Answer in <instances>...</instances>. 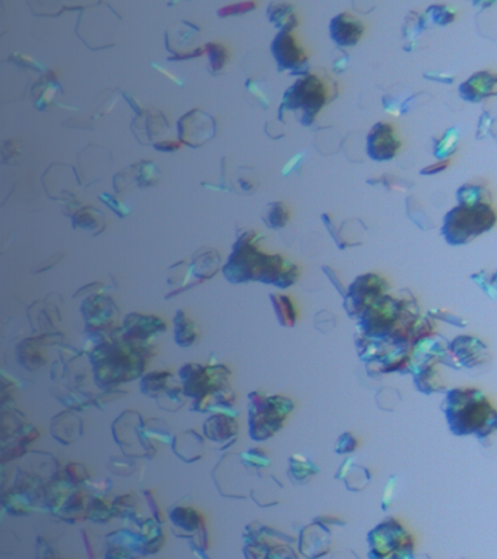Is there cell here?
I'll return each mask as SVG.
<instances>
[{"instance_id": "obj_1", "label": "cell", "mask_w": 497, "mask_h": 559, "mask_svg": "<svg viewBox=\"0 0 497 559\" xmlns=\"http://www.w3.org/2000/svg\"><path fill=\"white\" fill-rule=\"evenodd\" d=\"M255 238L253 232H246L238 240L233 253L224 267L226 277L235 283L258 280L262 282L274 283L282 288L295 282L299 271H284L297 269V266L291 264L286 267V261L280 256L270 257L258 252L254 242Z\"/></svg>"}, {"instance_id": "obj_2", "label": "cell", "mask_w": 497, "mask_h": 559, "mask_svg": "<svg viewBox=\"0 0 497 559\" xmlns=\"http://www.w3.org/2000/svg\"><path fill=\"white\" fill-rule=\"evenodd\" d=\"M445 405L450 427L457 435L480 431L488 434L497 424L496 411L478 389H452Z\"/></svg>"}, {"instance_id": "obj_3", "label": "cell", "mask_w": 497, "mask_h": 559, "mask_svg": "<svg viewBox=\"0 0 497 559\" xmlns=\"http://www.w3.org/2000/svg\"><path fill=\"white\" fill-rule=\"evenodd\" d=\"M496 223V212L488 202L476 205L458 204L446 214L441 234L450 246H464L490 231Z\"/></svg>"}, {"instance_id": "obj_4", "label": "cell", "mask_w": 497, "mask_h": 559, "mask_svg": "<svg viewBox=\"0 0 497 559\" xmlns=\"http://www.w3.org/2000/svg\"><path fill=\"white\" fill-rule=\"evenodd\" d=\"M93 362L97 365V380L105 383L132 380L143 370L142 358L116 347L97 349L93 352Z\"/></svg>"}, {"instance_id": "obj_5", "label": "cell", "mask_w": 497, "mask_h": 559, "mask_svg": "<svg viewBox=\"0 0 497 559\" xmlns=\"http://www.w3.org/2000/svg\"><path fill=\"white\" fill-rule=\"evenodd\" d=\"M325 102H327V89L323 83L316 76L312 75L297 80V82L285 93L280 111L283 108L286 109L301 108L303 110L301 122L303 124H312L315 115L319 113Z\"/></svg>"}, {"instance_id": "obj_6", "label": "cell", "mask_w": 497, "mask_h": 559, "mask_svg": "<svg viewBox=\"0 0 497 559\" xmlns=\"http://www.w3.org/2000/svg\"><path fill=\"white\" fill-rule=\"evenodd\" d=\"M297 23V17L293 15L273 42L272 52L280 69H294L293 71H295L307 63L303 49L297 45L294 36L291 34V30Z\"/></svg>"}, {"instance_id": "obj_7", "label": "cell", "mask_w": 497, "mask_h": 559, "mask_svg": "<svg viewBox=\"0 0 497 559\" xmlns=\"http://www.w3.org/2000/svg\"><path fill=\"white\" fill-rule=\"evenodd\" d=\"M400 146V140L393 126L386 122H378L373 126L367 144V150L371 159L375 161L392 160Z\"/></svg>"}, {"instance_id": "obj_8", "label": "cell", "mask_w": 497, "mask_h": 559, "mask_svg": "<svg viewBox=\"0 0 497 559\" xmlns=\"http://www.w3.org/2000/svg\"><path fill=\"white\" fill-rule=\"evenodd\" d=\"M449 350L459 367L474 368L488 358V347L476 336H459L449 345Z\"/></svg>"}, {"instance_id": "obj_9", "label": "cell", "mask_w": 497, "mask_h": 559, "mask_svg": "<svg viewBox=\"0 0 497 559\" xmlns=\"http://www.w3.org/2000/svg\"><path fill=\"white\" fill-rule=\"evenodd\" d=\"M332 38L340 46H354L360 40L365 26L362 22L348 14H340L332 20Z\"/></svg>"}, {"instance_id": "obj_10", "label": "cell", "mask_w": 497, "mask_h": 559, "mask_svg": "<svg viewBox=\"0 0 497 559\" xmlns=\"http://www.w3.org/2000/svg\"><path fill=\"white\" fill-rule=\"evenodd\" d=\"M495 83L496 81L494 75L489 74L488 72L476 73L460 85V97L465 101L478 103L486 98L496 95L492 91Z\"/></svg>"}, {"instance_id": "obj_11", "label": "cell", "mask_w": 497, "mask_h": 559, "mask_svg": "<svg viewBox=\"0 0 497 559\" xmlns=\"http://www.w3.org/2000/svg\"><path fill=\"white\" fill-rule=\"evenodd\" d=\"M124 326L129 339H146L148 334L150 336L165 328L160 320L142 315H130Z\"/></svg>"}, {"instance_id": "obj_12", "label": "cell", "mask_w": 497, "mask_h": 559, "mask_svg": "<svg viewBox=\"0 0 497 559\" xmlns=\"http://www.w3.org/2000/svg\"><path fill=\"white\" fill-rule=\"evenodd\" d=\"M175 341L181 347H189L197 338L196 326L189 319L185 312L179 311L174 319Z\"/></svg>"}, {"instance_id": "obj_13", "label": "cell", "mask_w": 497, "mask_h": 559, "mask_svg": "<svg viewBox=\"0 0 497 559\" xmlns=\"http://www.w3.org/2000/svg\"><path fill=\"white\" fill-rule=\"evenodd\" d=\"M456 199L460 205H476L484 202L489 203L490 194L481 185L466 183L456 192Z\"/></svg>"}, {"instance_id": "obj_14", "label": "cell", "mask_w": 497, "mask_h": 559, "mask_svg": "<svg viewBox=\"0 0 497 559\" xmlns=\"http://www.w3.org/2000/svg\"><path fill=\"white\" fill-rule=\"evenodd\" d=\"M223 428H236V425L233 420L227 416H213L205 424V435L217 442H222L233 435L231 432L223 430Z\"/></svg>"}, {"instance_id": "obj_15", "label": "cell", "mask_w": 497, "mask_h": 559, "mask_svg": "<svg viewBox=\"0 0 497 559\" xmlns=\"http://www.w3.org/2000/svg\"><path fill=\"white\" fill-rule=\"evenodd\" d=\"M172 523L187 532H194L200 527V518L196 511L187 507H176L170 513Z\"/></svg>"}, {"instance_id": "obj_16", "label": "cell", "mask_w": 497, "mask_h": 559, "mask_svg": "<svg viewBox=\"0 0 497 559\" xmlns=\"http://www.w3.org/2000/svg\"><path fill=\"white\" fill-rule=\"evenodd\" d=\"M459 139V132L456 128H450L446 130L443 138L437 141L434 148V156L439 161L448 160L457 150V142Z\"/></svg>"}, {"instance_id": "obj_17", "label": "cell", "mask_w": 497, "mask_h": 559, "mask_svg": "<svg viewBox=\"0 0 497 559\" xmlns=\"http://www.w3.org/2000/svg\"><path fill=\"white\" fill-rule=\"evenodd\" d=\"M272 301L281 323L292 326L297 320V310L292 299L287 295H272Z\"/></svg>"}, {"instance_id": "obj_18", "label": "cell", "mask_w": 497, "mask_h": 559, "mask_svg": "<svg viewBox=\"0 0 497 559\" xmlns=\"http://www.w3.org/2000/svg\"><path fill=\"white\" fill-rule=\"evenodd\" d=\"M170 373L154 372L144 377L141 383V391L144 395H150L152 397L158 395L163 389L166 387L168 378H170Z\"/></svg>"}, {"instance_id": "obj_19", "label": "cell", "mask_w": 497, "mask_h": 559, "mask_svg": "<svg viewBox=\"0 0 497 559\" xmlns=\"http://www.w3.org/2000/svg\"><path fill=\"white\" fill-rule=\"evenodd\" d=\"M426 15L434 24L443 26L452 23L456 17L455 13L446 5H431L426 12Z\"/></svg>"}, {"instance_id": "obj_20", "label": "cell", "mask_w": 497, "mask_h": 559, "mask_svg": "<svg viewBox=\"0 0 497 559\" xmlns=\"http://www.w3.org/2000/svg\"><path fill=\"white\" fill-rule=\"evenodd\" d=\"M289 220V212L286 206L281 202L273 204L272 209L268 213L266 223L272 228H280L286 225Z\"/></svg>"}, {"instance_id": "obj_21", "label": "cell", "mask_w": 497, "mask_h": 559, "mask_svg": "<svg viewBox=\"0 0 497 559\" xmlns=\"http://www.w3.org/2000/svg\"><path fill=\"white\" fill-rule=\"evenodd\" d=\"M207 49L209 51L211 65L213 67V72H218V71L222 69V67L225 65L226 61H227V49L220 44L207 45Z\"/></svg>"}, {"instance_id": "obj_22", "label": "cell", "mask_w": 497, "mask_h": 559, "mask_svg": "<svg viewBox=\"0 0 497 559\" xmlns=\"http://www.w3.org/2000/svg\"><path fill=\"white\" fill-rule=\"evenodd\" d=\"M472 282L476 283L491 299H497V290L491 283V275L486 271H480L470 275Z\"/></svg>"}, {"instance_id": "obj_23", "label": "cell", "mask_w": 497, "mask_h": 559, "mask_svg": "<svg viewBox=\"0 0 497 559\" xmlns=\"http://www.w3.org/2000/svg\"><path fill=\"white\" fill-rule=\"evenodd\" d=\"M428 315L433 318V319L441 320V321L452 324V326H458V328H465L466 324H467V322H466L464 318L460 317V316L456 315V314L451 313V312L447 311V310L445 309L432 310V311L428 313Z\"/></svg>"}, {"instance_id": "obj_24", "label": "cell", "mask_w": 497, "mask_h": 559, "mask_svg": "<svg viewBox=\"0 0 497 559\" xmlns=\"http://www.w3.org/2000/svg\"><path fill=\"white\" fill-rule=\"evenodd\" d=\"M293 11V8L287 5H277L276 7L270 5L268 9V17L273 23H276L277 25L280 26L283 20L286 18V15L290 14Z\"/></svg>"}, {"instance_id": "obj_25", "label": "cell", "mask_w": 497, "mask_h": 559, "mask_svg": "<svg viewBox=\"0 0 497 559\" xmlns=\"http://www.w3.org/2000/svg\"><path fill=\"white\" fill-rule=\"evenodd\" d=\"M256 3L253 1H246V3H238V5H229L220 10V16L234 15V14H242L251 11L255 8Z\"/></svg>"}, {"instance_id": "obj_26", "label": "cell", "mask_w": 497, "mask_h": 559, "mask_svg": "<svg viewBox=\"0 0 497 559\" xmlns=\"http://www.w3.org/2000/svg\"><path fill=\"white\" fill-rule=\"evenodd\" d=\"M491 124H492V117L489 115V113L484 112L481 116L480 122H478V132H476V138L483 139L488 135L489 130H490Z\"/></svg>"}, {"instance_id": "obj_27", "label": "cell", "mask_w": 497, "mask_h": 559, "mask_svg": "<svg viewBox=\"0 0 497 559\" xmlns=\"http://www.w3.org/2000/svg\"><path fill=\"white\" fill-rule=\"evenodd\" d=\"M449 164H450L449 160L439 161V163H435V164L430 165V166L421 169V175L437 174V173H441L443 172V171H445L446 169L448 168V166H449Z\"/></svg>"}, {"instance_id": "obj_28", "label": "cell", "mask_w": 497, "mask_h": 559, "mask_svg": "<svg viewBox=\"0 0 497 559\" xmlns=\"http://www.w3.org/2000/svg\"><path fill=\"white\" fill-rule=\"evenodd\" d=\"M425 78L429 80L437 81V82L446 83V84H452L454 82V78L449 75L441 74V73H427L425 74Z\"/></svg>"}, {"instance_id": "obj_29", "label": "cell", "mask_w": 497, "mask_h": 559, "mask_svg": "<svg viewBox=\"0 0 497 559\" xmlns=\"http://www.w3.org/2000/svg\"><path fill=\"white\" fill-rule=\"evenodd\" d=\"M146 497H148V505H150V507H152V511H154V516H156L157 519H158L159 521H162V520H161L162 519V518H161L160 511H159V509H157L156 507L157 505L156 501H154V497H152V494H150V492H146Z\"/></svg>"}, {"instance_id": "obj_30", "label": "cell", "mask_w": 497, "mask_h": 559, "mask_svg": "<svg viewBox=\"0 0 497 559\" xmlns=\"http://www.w3.org/2000/svg\"><path fill=\"white\" fill-rule=\"evenodd\" d=\"M178 148L179 144L177 142H164V144L157 146V148L160 150H174Z\"/></svg>"}, {"instance_id": "obj_31", "label": "cell", "mask_w": 497, "mask_h": 559, "mask_svg": "<svg viewBox=\"0 0 497 559\" xmlns=\"http://www.w3.org/2000/svg\"><path fill=\"white\" fill-rule=\"evenodd\" d=\"M154 67H156V65H154ZM157 67V69H159V71H160V72H162L163 74L165 75V76H167V77H168V78H170L171 80L173 81V82L177 83V84H181V83L179 82L178 78H177L176 76H174V75L171 74L170 72H168V71H167V69H163V67Z\"/></svg>"}, {"instance_id": "obj_32", "label": "cell", "mask_w": 497, "mask_h": 559, "mask_svg": "<svg viewBox=\"0 0 497 559\" xmlns=\"http://www.w3.org/2000/svg\"><path fill=\"white\" fill-rule=\"evenodd\" d=\"M491 283H492L493 286L497 290V271L491 275Z\"/></svg>"}, {"instance_id": "obj_33", "label": "cell", "mask_w": 497, "mask_h": 559, "mask_svg": "<svg viewBox=\"0 0 497 559\" xmlns=\"http://www.w3.org/2000/svg\"><path fill=\"white\" fill-rule=\"evenodd\" d=\"M495 81L497 82V75H494Z\"/></svg>"}]
</instances>
